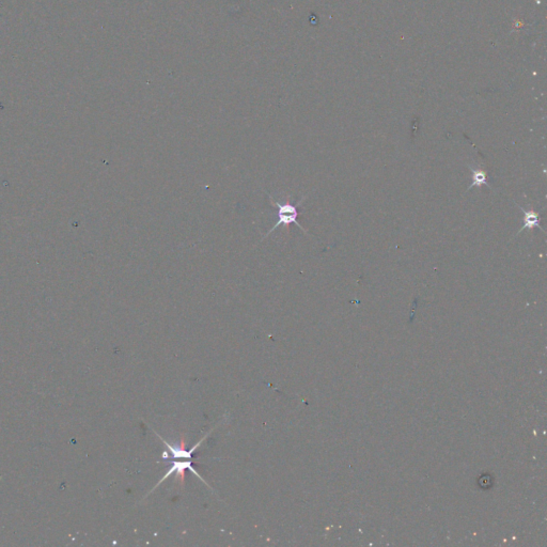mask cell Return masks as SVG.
<instances>
[{
  "label": "cell",
  "mask_w": 547,
  "mask_h": 547,
  "mask_svg": "<svg viewBox=\"0 0 547 547\" xmlns=\"http://www.w3.org/2000/svg\"><path fill=\"white\" fill-rule=\"evenodd\" d=\"M268 196H269V198L272 199V204L274 205V207L277 210V217H278V220H277L273 228L268 230V232L266 233V235H264V237L262 238V240L264 238H266L269 235V234L273 233L277 228H279V227L290 226L292 224H295L302 231L307 233V231L303 228V227L301 226V224L297 222V217H298V210L297 209L302 204V202L305 200V199H306V197H303L302 200L298 202L297 204H292V203H288V202L287 203H280L279 201L275 200L272 195H268Z\"/></svg>",
  "instance_id": "6da1fadb"
},
{
  "label": "cell",
  "mask_w": 547,
  "mask_h": 547,
  "mask_svg": "<svg viewBox=\"0 0 547 547\" xmlns=\"http://www.w3.org/2000/svg\"><path fill=\"white\" fill-rule=\"evenodd\" d=\"M522 212L524 213V225L521 228V230L518 231L517 235L520 234L522 231H524L525 229H532V228H541L540 227V216L537 212L532 211V210H529V211H526L524 209H522Z\"/></svg>",
  "instance_id": "7a4b0ae2"
},
{
  "label": "cell",
  "mask_w": 547,
  "mask_h": 547,
  "mask_svg": "<svg viewBox=\"0 0 547 547\" xmlns=\"http://www.w3.org/2000/svg\"><path fill=\"white\" fill-rule=\"evenodd\" d=\"M470 171L472 173V182L470 184V186L468 189H470L474 186H482L484 185V184L487 183V174L486 172L484 171V170L482 169H473V168H470Z\"/></svg>",
  "instance_id": "3957f363"
}]
</instances>
